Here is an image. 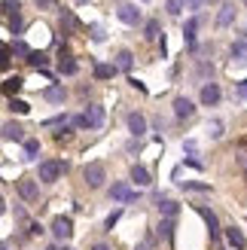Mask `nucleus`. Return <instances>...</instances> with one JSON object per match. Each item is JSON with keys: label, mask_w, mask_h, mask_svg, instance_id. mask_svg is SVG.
Returning a JSON list of instances; mask_svg holds the SVG:
<instances>
[{"label": "nucleus", "mask_w": 247, "mask_h": 250, "mask_svg": "<svg viewBox=\"0 0 247 250\" xmlns=\"http://www.w3.org/2000/svg\"><path fill=\"white\" fill-rule=\"evenodd\" d=\"M131 180L138 183V186H150V171H146L144 165H134L131 168Z\"/></svg>", "instance_id": "obj_18"}, {"label": "nucleus", "mask_w": 247, "mask_h": 250, "mask_svg": "<svg viewBox=\"0 0 247 250\" xmlns=\"http://www.w3.org/2000/svg\"><path fill=\"white\" fill-rule=\"evenodd\" d=\"M3 250H9V247H3Z\"/></svg>", "instance_id": "obj_44"}, {"label": "nucleus", "mask_w": 247, "mask_h": 250, "mask_svg": "<svg viewBox=\"0 0 247 250\" xmlns=\"http://www.w3.org/2000/svg\"><path fill=\"white\" fill-rule=\"evenodd\" d=\"M9 31H12V34L21 31V16H19V12H16V16H9Z\"/></svg>", "instance_id": "obj_34"}, {"label": "nucleus", "mask_w": 247, "mask_h": 250, "mask_svg": "<svg viewBox=\"0 0 247 250\" xmlns=\"http://www.w3.org/2000/svg\"><path fill=\"white\" fill-rule=\"evenodd\" d=\"M116 16H119V21H125V24H141V9L138 6H131V3H122L119 9H116Z\"/></svg>", "instance_id": "obj_8"}, {"label": "nucleus", "mask_w": 247, "mask_h": 250, "mask_svg": "<svg viewBox=\"0 0 247 250\" xmlns=\"http://www.w3.org/2000/svg\"><path fill=\"white\" fill-rule=\"evenodd\" d=\"M138 250H153V238H144V244H141Z\"/></svg>", "instance_id": "obj_40"}, {"label": "nucleus", "mask_w": 247, "mask_h": 250, "mask_svg": "<svg viewBox=\"0 0 247 250\" xmlns=\"http://www.w3.org/2000/svg\"><path fill=\"white\" fill-rule=\"evenodd\" d=\"M235 92H238V95H241V98H247V80H244V83H241V85H238V89H235Z\"/></svg>", "instance_id": "obj_41"}, {"label": "nucleus", "mask_w": 247, "mask_h": 250, "mask_svg": "<svg viewBox=\"0 0 247 250\" xmlns=\"http://www.w3.org/2000/svg\"><path fill=\"white\" fill-rule=\"evenodd\" d=\"M61 28H67V31H77V28H80V21H77V16H73L70 9L61 12Z\"/></svg>", "instance_id": "obj_20"}, {"label": "nucleus", "mask_w": 247, "mask_h": 250, "mask_svg": "<svg viewBox=\"0 0 247 250\" xmlns=\"http://www.w3.org/2000/svg\"><path fill=\"white\" fill-rule=\"evenodd\" d=\"M61 174H64V162H40V168H37V180H40V183H55Z\"/></svg>", "instance_id": "obj_1"}, {"label": "nucleus", "mask_w": 247, "mask_h": 250, "mask_svg": "<svg viewBox=\"0 0 247 250\" xmlns=\"http://www.w3.org/2000/svg\"><path fill=\"white\" fill-rule=\"evenodd\" d=\"M195 210H199V217L207 223V229H211V238H217V235H220V220H217V214H214V210H207V208H195Z\"/></svg>", "instance_id": "obj_10"}, {"label": "nucleus", "mask_w": 247, "mask_h": 250, "mask_svg": "<svg viewBox=\"0 0 247 250\" xmlns=\"http://www.w3.org/2000/svg\"><path fill=\"white\" fill-rule=\"evenodd\" d=\"M82 177H85V183H89L92 189H98V186L107 180V171H104L101 162H89V165H85V171H82Z\"/></svg>", "instance_id": "obj_2"}, {"label": "nucleus", "mask_w": 247, "mask_h": 250, "mask_svg": "<svg viewBox=\"0 0 247 250\" xmlns=\"http://www.w3.org/2000/svg\"><path fill=\"white\" fill-rule=\"evenodd\" d=\"M16 189H19V195L24 198V202H34L37 192H40V189H37V180H34V177H19V180H16Z\"/></svg>", "instance_id": "obj_6"}, {"label": "nucleus", "mask_w": 247, "mask_h": 250, "mask_svg": "<svg viewBox=\"0 0 247 250\" xmlns=\"http://www.w3.org/2000/svg\"><path fill=\"white\" fill-rule=\"evenodd\" d=\"M232 58H235V61H247V43L244 40L232 43Z\"/></svg>", "instance_id": "obj_26"}, {"label": "nucleus", "mask_w": 247, "mask_h": 250, "mask_svg": "<svg viewBox=\"0 0 247 250\" xmlns=\"http://www.w3.org/2000/svg\"><path fill=\"white\" fill-rule=\"evenodd\" d=\"M226 241L235 247V250H244V247H247L244 232H241V229H235V226H229V229H226Z\"/></svg>", "instance_id": "obj_13"}, {"label": "nucleus", "mask_w": 247, "mask_h": 250, "mask_svg": "<svg viewBox=\"0 0 247 250\" xmlns=\"http://www.w3.org/2000/svg\"><path fill=\"white\" fill-rule=\"evenodd\" d=\"M52 235L58 241H67L70 235H73V220L70 217H55L52 220Z\"/></svg>", "instance_id": "obj_3"}, {"label": "nucleus", "mask_w": 247, "mask_h": 250, "mask_svg": "<svg viewBox=\"0 0 247 250\" xmlns=\"http://www.w3.org/2000/svg\"><path fill=\"white\" fill-rule=\"evenodd\" d=\"M92 250H107V247H104V244H95V247H92Z\"/></svg>", "instance_id": "obj_42"}, {"label": "nucleus", "mask_w": 247, "mask_h": 250, "mask_svg": "<svg viewBox=\"0 0 247 250\" xmlns=\"http://www.w3.org/2000/svg\"><path fill=\"white\" fill-rule=\"evenodd\" d=\"M235 3H229V0H226V3L223 6H220V12H217V28H229V24L232 21H235Z\"/></svg>", "instance_id": "obj_9"}, {"label": "nucleus", "mask_w": 247, "mask_h": 250, "mask_svg": "<svg viewBox=\"0 0 247 250\" xmlns=\"http://www.w3.org/2000/svg\"><path fill=\"white\" fill-rule=\"evenodd\" d=\"M116 73V64H95V77L98 80H110Z\"/></svg>", "instance_id": "obj_23"}, {"label": "nucleus", "mask_w": 247, "mask_h": 250, "mask_svg": "<svg viewBox=\"0 0 247 250\" xmlns=\"http://www.w3.org/2000/svg\"><path fill=\"white\" fill-rule=\"evenodd\" d=\"M159 235H162L165 241L174 238V220H162V223H159Z\"/></svg>", "instance_id": "obj_24"}, {"label": "nucleus", "mask_w": 247, "mask_h": 250, "mask_svg": "<svg viewBox=\"0 0 247 250\" xmlns=\"http://www.w3.org/2000/svg\"><path fill=\"white\" fill-rule=\"evenodd\" d=\"M110 198H113V202H131L134 192L128 189L125 183H113V186H110Z\"/></svg>", "instance_id": "obj_12"}, {"label": "nucleus", "mask_w": 247, "mask_h": 250, "mask_svg": "<svg viewBox=\"0 0 247 250\" xmlns=\"http://www.w3.org/2000/svg\"><path fill=\"white\" fill-rule=\"evenodd\" d=\"M21 85H24V80H21V77H9V80L3 83V92H6V95L12 98V92H19Z\"/></svg>", "instance_id": "obj_25"}, {"label": "nucleus", "mask_w": 247, "mask_h": 250, "mask_svg": "<svg viewBox=\"0 0 247 250\" xmlns=\"http://www.w3.org/2000/svg\"><path fill=\"white\" fill-rule=\"evenodd\" d=\"M37 6H40V9H55L58 0H37Z\"/></svg>", "instance_id": "obj_38"}, {"label": "nucleus", "mask_w": 247, "mask_h": 250, "mask_svg": "<svg viewBox=\"0 0 247 250\" xmlns=\"http://www.w3.org/2000/svg\"><path fill=\"white\" fill-rule=\"evenodd\" d=\"M9 49H12V52H16V55H21L24 61H28V58H31V52H34V49H31L28 43H24V40H16V43H12Z\"/></svg>", "instance_id": "obj_22"}, {"label": "nucleus", "mask_w": 247, "mask_h": 250, "mask_svg": "<svg viewBox=\"0 0 247 250\" xmlns=\"http://www.w3.org/2000/svg\"><path fill=\"white\" fill-rule=\"evenodd\" d=\"M9 110H12V113H28V110H31V104L19 101V98H9Z\"/></svg>", "instance_id": "obj_29"}, {"label": "nucleus", "mask_w": 247, "mask_h": 250, "mask_svg": "<svg viewBox=\"0 0 247 250\" xmlns=\"http://www.w3.org/2000/svg\"><path fill=\"white\" fill-rule=\"evenodd\" d=\"M244 3H247V0H244Z\"/></svg>", "instance_id": "obj_45"}, {"label": "nucleus", "mask_w": 247, "mask_h": 250, "mask_svg": "<svg viewBox=\"0 0 247 250\" xmlns=\"http://www.w3.org/2000/svg\"><path fill=\"white\" fill-rule=\"evenodd\" d=\"M183 6H186V0H168V3H165V9L171 12V16H180Z\"/></svg>", "instance_id": "obj_30"}, {"label": "nucleus", "mask_w": 247, "mask_h": 250, "mask_svg": "<svg viewBox=\"0 0 247 250\" xmlns=\"http://www.w3.org/2000/svg\"><path fill=\"white\" fill-rule=\"evenodd\" d=\"M207 134H211L214 141H217V137H223V122H220V119H214V122H207Z\"/></svg>", "instance_id": "obj_31"}, {"label": "nucleus", "mask_w": 247, "mask_h": 250, "mask_svg": "<svg viewBox=\"0 0 247 250\" xmlns=\"http://www.w3.org/2000/svg\"><path fill=\"white\" fill-rule=\"evenodd\" d=\"M3 9H6V16H16V12L21 9L19 0H3Z\"/></svg>", "instance_id": "obj_33"}, {"label": "nucleus", "mask_w": 247, "mask_h": 250, "mask_svg": "<svg viewBox=\"0 0 247 250\" xmlns=\"http://www.w3.org/2000/svg\"><path fill=\"white\" fill-rule=\"evenodd\" d=\"M244 180H247V168H244Z\"/></svg>", "instance_id": "obj_43"}, {"label": "nucleus", "mask_w": 247, "mask_h": 250, "mask_svg": "<svg viewBox=\"0 0 247 250\" xmlns=\"http://www.w3.org/2000/svg\"><path fill=\"white\" fill-rule=\"evenodd\" d=\"M174 116H177V119H192V116H195V104L189 101L186 95H177V98H174Z\"/></svg>", "instance_id": "obj_5"}, {"label": "nucleus", "mask_w": 247, "mask_h": 250, "mask_svg": "<svg viewBox=\"0 0 247 250\" xmlns=\"http://www.w3.org/2000/svg\"><path fill=\"white\" fill-rule=\"evenodd\" d=\"M113 64H116V70H131V64H134V55L128 52V49H119Z\"/></svg>", "instance_id": "obj_17"}, {"label": "nucleus", "mask_w": 247, "mask_h": 250, "mask_svg": "<svg viewBox=\"0 0 247 250\" xmlns=\"http://www.w3.org/2000/svg\"><path fill=\"white\" fill-rule=\"evenodd\" d=\"M46 101H52V104H61L64 101V85H49V89L43 92Z\"/></svg>", "instance_id": "obj_19"}, {"label": "nucleus", "mask_w": 247, "mask_h": 250, "mask_svg": "<svg viewBox=\"0 0 247 250\" xmlns=\"http://www.w3.org/2000/svg\"><path fill=\"white\" fill-rule=\"evenodd\" d=\"M119 217H122V210H113V214L107 217V223H104V226H107L110 232H113V226H116V223H119Z\"/></svg>", "instance_id": "obj_36"}, {"label": "nucleus", "mask_w": 247, "mask_h": 250, "mask_svg": "<svg viewBox=\"0 0 247 250\" xmlns=\"http://www.w3.org/2000/svg\"><path fill=\"white\" fill-rule=\"evenodd\" d=\"M183 189H195V192H207L211 186L207 183H183Z\"/></svg>", "instance_id": "obj_37"}, {"label": "nucleus", "mask_w": 247, "mask_h": 250, "mask_svg": "<svg viewBox=\"0 0 247 250\" xmlns=\"http://www.w3.org/2000/svg\"><path fill=\"white\" fill-rule=\"evenodd\" d=\"M205 0H186V9H202Z\"/></svg>", "instance_id": "obj_39"}, {"label": "nucleus", "mask_w": 247, "mask_h": 250, "mask_svg": "<svg viewBox=\"0 0 247 250\" xmlns=\"http://www.w3.org/2000/svg\"><path fill=\"white\" fill-rule=\"evenodd\" d=\"M128 131L134 137H144L146 134V119H144V113H128Z\"/></svg>", "instance_id": "obj_11"}, {"label": "nucleus", "mask_w": 247, "mask_h": 250, "mask_svg": "<svg viewBox=\"0 0 247 250\" xmlns=\"http://www.w3.org/2000/svg\"><path fill=\"white\" fill-rule=\"evenodd\" d=\"M46 61H49V58H46L43 52H31V58H28V64H31V67H40V70H46Z\"/></svg>", "instance_id": "obj_27"}, {"label": "nucleus", "mask_w": 247, "mask_h": 250, "mask_svg": "<svg viewBox=\"0 0 247 250\" xmlns=\"http://www.w3.org/2000/svg\"><path fill=\"white\" fill-rule=\"evenodd\" d=\"M77 70H80V67H77V61H73L70 55H64V52H61V73H67V77H73Z\"/></svg>", "instance_id": "obj_21"}, {"label": "nucleus", "mask_w": 247, "mask_h": 250, "mask_svg": "<svg viewBox=\"0 0 247 250\" xmlns=\"http://www.w3.org/2000/svg\"><path fill=\"white\" fill-rule=\"evenodd\" d=\"M195 31H199V19H189L183 24V40H186L189 49H195Z\"/></svg>", "instance_id": "obj_16"}, {"label": "nucleus", "mask_w": 247, "mask_h": 250, "mask_svg": "<svg viewBox=\"0 0 247 250\" xmlns=\"http://www.w3.org/2000/svg\"><path fill=\"white\" fill-rule=\"evenodd\" d=\"M177 210H180L177 202H171V198H159V214H162L165 220H174V217H177Z\"/></svg>", "instance_id": "obj_14"}, {"label": "nucleus", "mask_w": 247, "mask_h": 250, "mask_svg": "<svg viewBox=\"0 0 247 250\" xmlns=\"http://www.w3.org/2000/svg\"><path fill=\"white\" fill-rule=\"evenodd\" d=\"M85 128H101L104 125V107L101 104H89V110H85Z\"/></svg>", "instance_id": "obj_7"}, {"label": "nucleus", "mask_w": 247, "mask_h": 250, "mask_svg": "<svg viewBox=\"0 0 247 250\" xmlns=\"http://www.w3.org/2000/svg\"><path fill=\"white\" fill-rule=\"evenodd\" d=\"M199 98H202V104H205V107H217V104H220V98H223V92H220V85H217V83H205Z\"/></svg>", "instance_id": "obj_4"}, {"label": "nucleus", "mask_w": 247, "mask_h": 250, "mask_svg": "<svg viewBox=\"0 0 247 250\" xmlns=\"http://www.w3.org/2000/svg\"><path fill=\"white\" fill-rule=\"evenodd\" d=\"M3 141H24V128L19 122H6L3 125Z\"/></svg>", "instance_id": "obj_15"}, {"label": "nucleus", "mask_w": 247, "mask_h": 250, "mask_svg": "<svg viewBox=\"0 0 247 250\" xmlns=\"http://www.w3.org/2000/svg\"><path fill=\"white\" fill-rule=\"evenodd\" d=\"M40 153V141H24V159H37Z\"/></svg>", "instance_id": "obj_28"}, {"label": "nucleus", "mask_w": 247, "mask_h": 250, "mask_svg": "<svg viewBox=\"0 0 247 250\" xmlns=\"http://www.w3.org/2000/svg\"><path fill=\"white\" fill-rule=\"evenodd\" d=\"M144 31H146V40H156V37H159V21H156V19H153V21H146V28H144Z\"/></svg>", "instance_id": "obj_32"}, {"label": "nucleus", "mask_w": 247, "mask_h": 250, "mask_svg": "<svg viewBox=\"0 0 247 250\" xmlns=\"http://www.w3.org/2000/svg\"><path fill=\"white\" fill-rule=\"evenodd\" d=\"M89 31H92V40H98V43H101L104 37H107V34H104V28H101V24H92Z\"/></svg>", "instance_id": "obj_35"}]
</instances>
